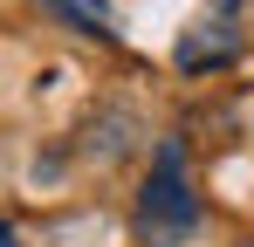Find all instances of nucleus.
Masks as SVG:
<instances>
[{
	"instance_id": "4",
	"label": "nucleus",
	"mask_w": 254,
	"mask_h": 247,
	"mask_svg": "<svg viewBox=\"0 0 254 247\" xmlns=\"http://www.w3.org/2000/svg\"><path fill=\"white\" fill-rule=\"evenodd\" d=\"M0 247H21V234H14V227H7V220H0Z\"/></svg>"
},
{
	"instance_id": "2",
	"label": "nucleus",
	"mask_w": 254,
	"mask_h": 247,
	"mask_svg": "<svg viewBox=\"0 0 254 247\" xmlns=\"http://www.w3.org/2000/svg\"><path fill=\"white\" fill-rule=\"evenodd\" d=\"M234 55H241V41L227 35L220 21H199L192 35L179 41V69H220V62H234Z\"/></svg>"
},
{
	"instance_id": "5",
	"label": "nucleus",
	"mask_w": 254,
	"mask_h": 247,
	"mask_svg": "<svg viewBox=\"0 0 254 247\" xmlns=\"http://www.w3.org/2000/svg\"><path fill=\"white\" fill-rule=\"evenodd\" d=\"M248 247H254V241H248Z\"/></svg>"
},
{
	"instance_id": "1",
	"label": "nucleus",
	"mask_w": 254,
	"mask_h": 247,
	"mask_svg": "<svg viewBox=\"0 0 254 247\" xmlns=\"http://www.w3.org/2000/svg\"><path fill=\"white\" fill-rule=\"evenodd\" d=\"M192 227H199V199L186 185V144L165 137L151 172H144V185H137V241L144 247H179V241H192Z\"/></svg>"
},
{
	"instance_id": "3",
	"label": "nucleus",
	"mask_w": 254,
	"mask_h": 247,
	"mask_svg": "<svg viewBox=\"0 0 254 247\" xmlns=\"http://www.w3.org/2000/svg\"><path fill=\"white\" fill-rule=\"evenodd\" d=\"M48 14H62V21H69V28H76V35H117V7H110V0H42Z\"/></svg>"
}]
</instances>
